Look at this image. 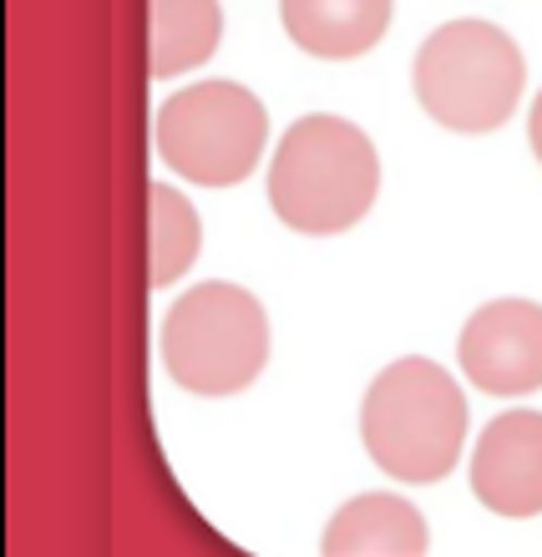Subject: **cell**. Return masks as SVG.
Here are the masks:
<instances>
[{"label": "cell", "mask_w": 542, "mask_h": 557, "mask_svg": "<svg viewBox=\"0 0 542 557\" xmlns=\"http://www.w3.org/2000/svg\"><path fill=\"white\" fill-rule=\"evenodd\" d=\"M381 193V158L355 122L315 112L279 137L269 162V208L284 228L309 238L345 234Z\"/></svg>", "instance_id": "cell-1"}, {"label": "cell", "mask_w": 542, "mask_h": 557, "mask_svg": "<svg viewBox=\"0 0 542 557\" xmlns=\"http://www.w3.org/2000/svg\"><path fill=\"white\" fill-rule=\"evenodd\" d=\"M360 441L391 482L436 486L467 441L461 385L421 355L391 360L360 400Z\"/></svg>", "instance_id": "cell-2"}, {"label": "cell", "mask_w": 542, "mask_h": 557, "mask_svg": "<svg viewBox=\"0 0 542 557\" xmlns=\"http://www.w3.org/2000/svg\"><path fill=\"white\" fill-rule=\"evenodd\" d=\"M416 102L446 133H497L522 102L528 61L492 21H446L416 51Z\"/></svg>", "instance_id": "cell-3"}, {"label": "cell", "mask_w": 542, "mask_h": 557, "mask_svg": "<svg viewBox=\"0 0 542 557\" xmlns=\"http://www.w3.org/2000/svg\"><path fill=\"white\" fill-rule=\"evenodd\" d=\"M269 360L264 305L238 284H198L162 320V366L188 396L223 400L259 381Z\"/></svg>", "instance_id": "cell-4"}, {"label": "cell", "mask_w": 542, "mask_h": 557, "mask_svg": "<svg viewBox=\"0 0 542 557\" xmlns=\"http://www.w3.org/2000/svg\"><path fill=\"white\" fill-rule=\"evenodd\" d=\"M264 102L238 82H198V87L173 91L152 122V143H158L162 162L204 188L244 183L264 158Z\"/></svg>", "instance_id": "cell-5"}, {"label": "cell", "mask_w": 542, "mask_h": 557, "mask_svg": "<svg viewBox=\"0 0 542 557\" xmlns=\"http://www.w3.org/2000/svg\"><path fill=\"white\" fill-rule=\"evenodd\" d=\"M456 360L486 396H532L542 391V305L492 299L467 320Z\"/></svg>", "instance_id": "cell-6"}, {"label": "cell", "mask_w": 542, "mask_h": 557, "mask_svg": "<svg viewBox=\"0 0 542 557\" xmlns=\"http://www.w3.org/2000/svg\"><path fill=\"white\" fill-rule=\"evenodd\" d=\"M471 492L497 517L542 512V411H502L471 451Z\"/></svg>", "instance_id": "cell-7"}, {"label": "cell", "mask_w": 542, "mask_h": 557, "mask_svg": "<svg viewBox=\"0 0 542 557\" xmlns=\"http://www.w3.org/2000/svg\"><path fill=\"white\" fill-rule=\"evenodd\" d=\"M426 517L396 492L350 497L330 517L320 537V557H426Z\"/></svg>", "instance_id": "cell-8"}, {"label": "cell", "mask_w": 542, "mask_h": 557, "mask_svg": "<svg viewBox=\"0 0 542 557\" xmlns=\"http://www.w3.org/2000/svg\"><path fill=\"white\" fill-rule=\"evenodd\" d=\"M279 21L299 51L320 61H355L391 26V0H279Z\"/></svg>", "instance_id": "cell-9"}, {"label": "cell", "mask_w": 542, "mask_h": 557, "mask_svg": "<svg viewBox=\"0 0 542 557\" xmlns=\"http://www.w3.org/2000/svg\"><path fill=\"white\" fill-rule=\"evenodd\" d=\"M223 11L219 0H152V61L147 72L183 76L219 51Z\"/></svg>", "instance_id": "cell-10"}, {"label": "cell", "mask_w": 542, "mask_h": 557, "mask_svg": "<svg viewBox=\"0 0 542 557\" xmlns=\"http://www.w3.org/2000/svg\"><path fill=\"white\" fill-rule=\"evenodd\" d=\"M147 198H152V289H168L188 274L198 249H204V223L177 188L152 183Z\"/></svg>", "instance_id": "cell-11"}, {"label": "cell", "mask_w": 542, "mask_h": 557, "mask_svg": "<svg viewBox=\"0 0 542 557\" xmlns=\"http://www.w3.org/2000/svg\"><path fill=\"white\" fill-rule=\"evenodd\" d=\"M528 143H532V152H538V162H542V91H538V102H532V117H528Z\"/></svg>", "instance_id": "cell-12"}]
</instances>
